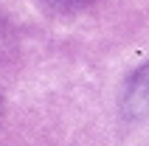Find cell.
<instances>
[{
  "mask_svg": "<svg viewBox=\"0 0 149 146\" xmlns=\"http://www.w3.org/2000/svg\"><path fill=\"white\" fill-rule=\"evenodd\" d=\"M124 113L130 118H141L149 113V65L132 73L124 93Z\"/></svg>",
  "mask_w": 149,
  "mask_h": 146,
  "instance_id": "obj_1",
  "label": "cell"
},
{
  "mask_svg": "<svg viewBox=\"0 0 149 146\" xmlns=\"http://www.w3.org/2000/svg\"><path fill=\"white\" fill-rule=\"evenodd\" d=\"M48 8H56V11H79V8L90 6L93 0H42Z\"/></svg>",
  "mask_w": 149,
  "mask_h": 146,
  "instance_id": "obj_2",
  "label": "cell"
},
{
  "mask_svg": "<svg viewBox=\"0 0 149 146\" xmlns=\"http://www.w3.org/2000/svg\"><path fill=\"white\" fill-rule=\"evenodd\" d=\"M0 118H3V96H0Z\"/></svg>",
  "mask_w": 149,
  "mask_h": 146,
  "instance_id": "obj_3",
  "label": "cell"
}]
</instances>
